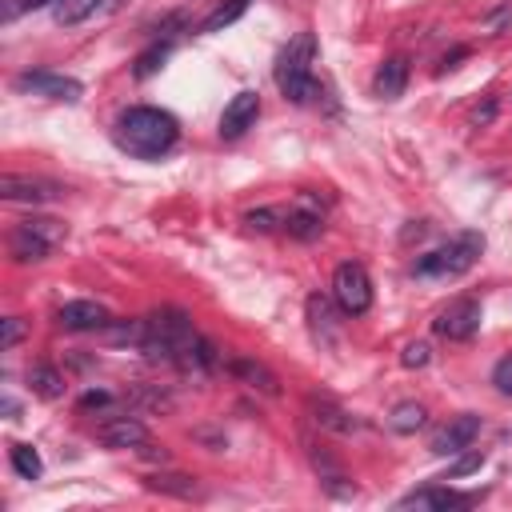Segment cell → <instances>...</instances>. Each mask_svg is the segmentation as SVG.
Wrapping results in <instances>:
<instances>
[{"mask_svg": "<svg viewBox=\"0 0 512 512\" xmlns=\"http://www.w3.org/2000/svg\"><path fill=\"white\" fill-rule=\"evenodd\" d=\"M144 356L152 360H168L184 372H212L216 368V348L192 328V320L180 312V308H156L140 320V344H136Z\"/></svg>", "mask_w": 512, "mask_h": 512, "instance_id": "6da1fadb", "label": "cell"}, {"mask_svg": "<svg viewBox=\"0 0 512 512\" xmlns=\"http://www.w3.org/2000/svg\"><path fill=\"white\" fill-rule=\"evenodd\" d=\"M116 144L128 152V156H140V160H156L164 156L176 140H180V124L172 112L164 108H152V104H136L128 112H120L116 128H112Z\"/></svg>", "mask_w": 512, "mask_h": 512, "instance_id": "7a4b0ae2", "label": "cell"}, {"mask_svg": "<svg viewBox=\"0 0 512 512\" xmlns=\"http://www.w3.org/2000/svg\"><path fill=\"white\" fill-rule=\"evenodd\" d=\"M312 60H316V40H312V32L292 36L288 48L276 56V84H280L284 100H292V104H312L316 96H324L320 80L312 76Z\"/></svg>", "mask_w": 512, "mask_h": 512, "instance_id": "3957f363", "label": "cell"}, {"mask_svg": "<svg viewBox=\"0 0 512 512\" xmlns=\"http://www.w3.org/2000/svg\"><path fill=\"white\" fill-rule=\"evenodd\" d=\"M484 252V236L480 232H460L452 236L448 244H440L436 252L420 256L416 260V276H428V280H448V276H464Z\"/></svg>", "mask_w": 512, "mask_h": 512, "instance_id": "277c9868", "label": "cell"}, {"mask_svg": "<svg viewBox=\"0 0 512 512\" xmlns=\"http://www.w3.org/2000/svg\"><path fill=\"white\" fill-rule=\"evenodd\" d=\"M64 236V228L56 220H44V216H32V220H20L12 232H8V252L12 260L20 264H36L52 252V244Z\"/></svg>", "mask_w": 512, "mask_h": 512, "instance_id": "5b68a950", "label": "cell"}, {"mask_svg": "<svg viewBox=\"0 0 512 512\" xmlns=\"http://www.w3.org/2000/svg\"><path fill=\"white\" fill-rule=\"evenodd\" d=\"M332 300L340 304L344 316H364L372 308V276L364 272V264L344 260L332 272Z\"/></svg>", "mask_w": 512, "mask_h": 512, "instance_id": "8992f818", "label": "cell"}, {"mask_svg": "<svg viewBox=\"0 0 512 512\" xmlns=\"http://www.w3.org/2000/svg\"><path fill=\"white\" fill-rule=\"evenodd\" d=\"M480 320H484L480 300L460 296V300H452L448 308H440V312H436L432 332H436V336H444V340H468V336L480 328Z\"/></svg>", "mask_w": 512, "mask_h": 512, "instance_id": "52a82bcc", "label": "cell"}, {"mask_svg": "<svg viewBox=\"0 0 512 512\" xmlns=\"http://www.w3.org/2000/svg\"><path fill=\"white\" fill-rule=\"evenodd\" d=\"M16 92H32V96H48V100H80L84 84L72 80V76H60V72H48V68H36V72H20L16 76Z\"/></svg>", "mask_w": 512, "mask_h": 512, "instance_id": "ba28073f", "label": "cell"}, {"mask_svg": "<svg viewBox=\"0 0 512 512\" xmlns=\"http://www.w3.org/2000/svg\"><path fill=\"white\" fill-rule=\"evenodd\" d=\"M96 440H100L104 448L124 452V448L148 444V428H144L136 416H104V420L96 424Z\"/></svg>", "mask_w": 512, "mask_h": 512, "instance_id": "9c48e42d", "label": "cell"}, {"mask_svg": "<svg viewBox=\"0 0 512 512\" xmlns=\"http://www.w3.org/2000/svg\"><path fill=\"white\" fill-rule=\"evenodd\" d=\"M476 436H480V416L464 412V416L448 420V424L432 436V452H436V456H460V452H468V448H472V440H476Z\"/></svg>", "mask_w": 512, "mask_h": 512, "instance_id": "30bf717a", "label": "cell"}, {"mask_svg": "<svg viewBox=\"0 0 512 512\" xmlns=\"http://www.w3.org/2000/svg\"><path fill=\"white\" fill-rule=\"evenodd\" d=\"M256 116H260V96H256V92H236V96L224 104V112H220V136H224V140L244 136V132L256 124Z\"/></svg>", "mask_w": 512, "mask_h": 512, "instance_id": "8fae6325", "label": "cell"}, {"mask_svg": "<svg viewBox=\"0 0 512 512\" xmlns=\"http://www.w3.org/2000/svg\"><path fill=\"white\" fill-rule=\"evenodd\" d=\"M280 228L292 232L296 240H312V236H320V228H324V212L316 208L312 196H296L292 208H280Z\"/></svg>", "mask_w": 512, "mask_h": 512, "instance_id": "7c38bea8", "label": "cell"}, {"mask_svg": "<svg viewBox=\"0 0 512 512\" xmlns=\"http://www.w3.org/2000/svg\"><path fill=\"white\" fill-rule=\"evenodd\" d=\"M56 320H60V328H68V332H96V328H108V324H112L108 308L96 304V300H68V304L56 312Z\"/></svg>", "mask_w": 512, "mask_h": 512, "instance_id": "4fadbf2b", "label": "cell"}, {"mask_svg": "<svg viewBox=\"0 0 512 512\" xmlns=\"http://www.w3.org/2000/svg\"><path fill=\"white\" fill-rule=\"evenodd\" d=\"M0 196L12 200V204H44V200L60 196V188H56L52 180H36V176H16V172H8V176L0 180Z\"/></svg>", "mask_w": 512, "mask_h": 512, "instance_id": "5bb4252c", "label": "cell"}, {"mask_svg": "<svg viewBox=\"0 0 512 512\" xmlns=\"http://www.w3.org/2000/svg\"><path fill=\"white\" fill-rule=\"evenodd\" d=\"M472 500H476L472 492H452V488H436V484H428V488H416V492L400 496L396 508H468Z\"/></svg>", "mask_w": 512, "mask_h": 512, "instance_id": "9a60e30c", "label": "cell"}, {"mask_svg": "<svg viewBox=\"0 0 512 512\" xmlns=\"http://www.w3.org/2000/svg\"><path fill=\"white\" fill-rule=\"evenodd\" d=\"M228 372H232L236 380H244L248 388H260L264 396H280V380H276V372H272V368H264L260 360L232 356V360H228Z\"/></svg>", "mask_w": 512, "mask_h": 512, "instance_id": "2e32d148", "label": "cell"}, {"mask_svg": "<svg viewBox=\"0 0 512 512\" xmlns=\"http://www.w3.org/2000/svg\"><path fill=\"white\" fill-rule=\"evenodd\" d=\"M308 456H312V468L320 472V480H324V488L332 492V496H352L356 492V484H340V480H348L344 472H340V464L324 452V448H316V444H308Z\"/></svg>", "mask_w": 512, "mask_h": 512, "instance_id": "e0dca14e", "label": "cell"}, {"mask_svg": "<svg viewBox=\"0 0 512 512\" xmlns=\"http://www.w3.org/2000/svg\"><path fill=\"white\" fill-rule=\"evenodd\" d=\"M404 84H408V64H404L400 56H392V60H384V64L376 68V80H372L376 96H384V100H396V96L404 92Z\"/></svg>", "mask_w": 512, "mask_h": 512, "instance_id": "ac0fdd59", "label": "cell"}, {"mask_svg": "<svg viewBox=\"0 0 512 512\" xmlns=\"http://www.w3.org/2000/svg\"><path fill=\"white\" fill-rule=\"evenodd\" d=\"M308 408H312V420L316 424H324V428H332V432H356L360 428V420L352 416V412H344L340 404H332V400H308Z\"/></svg>", "mask_w": 512, "mask_h": 512, "instance_id": "d6986e66", "label": "cell"}, {"mask_svg": "<svg viewBox=\"0 0 512 512\" xmlns=\"http://www.w3.org/2000/svg\"><path fill=\"white\" fill-rule=\"evenodd\" d=\"M144 484H148L152 492H164V496H180V500H192V496H200V484H196V476H184V472H152Z\"/></svg>", "mask_w": 512, "mask_h": 512, "instance_id": "ffe728a7", "label": "cell"}, {"mask_svg": "<svg viewBox=\"0 0 512 512\" xmlns=\"http://www.w3.org/2000/svg\"><path fill=\"white\" fill-rule=\"evenodd\" d=\"M28 388H32L36 396H44V400H56V396L64 392V376H60L52 364H32V368H28Z\"/></svg>", "mask_w": 512, "mask_h": 512, "instance_id": "44dd1931", "label": "cell"}, {"mask_svg": "<svg viewBox=\"0 0 512 512\" xmlns=\"http://www.w3.org/2000/svg\"><path fill=\"white\" fill-rule=\"evenodd\" d=\"M424 420H428V408H424V404H416V400H404V404H396V408H392V416H388L392 432H400V436H408V432L424 428Z\"/></svg>", "mask_w": 512, "mask_h": 512, "instance_id": "7402d4cb", "label": "cell"}, {"mask_svg": "<svg viewBox=\"0 0 512 512\" xmlns=\"http://www.w3.org/2000/svg\"><path fill=\"white\" fill-rule=\"evenodd\" d=\"M108 0H56V8H52V16H56V24H64V28H72V24H80V20H88L92 12H100Z\"/></svg>", "mask_w": 512, "mask_h": 512, "instance_id": "603a6c76", "label": "cell"}, {"mask_svg": "<svg viewBox=\"0 0 512 512\" xmlns=\"http://www.w3.org/2000/svg\"><path fill=\"white\" fill-rule=\"evenodd\" d=\"M8 460H12L16 476H24V480H40V472H44L40 452L32 444H8Z\"/></svg>", "mask_w": 512, "mask_h": 512, "instance_id": "cb8c5ba5", "label": "cell"}, {"mask_svg": "<svg viewBox=\"0 0 512 512\" xmlns=\"http://www.w3.org/2000/svg\"><path fill=\"white\" fill-rule=\"evenodd\" d=\"M248 4L252 0H224L220 8H212L208 16H204V24H200V32H220V28H228V24H236L244 12H248Z\"/></svg>", "mask_w": 512, "mask_h": 512, "instance_id": "d4e9b609", "label": "cell"}, {"mask_svg": "<svg viewBox=\"0 0 512 512\" xmlns=\"http://www.w3.org/2000/svg\"><path fill=\"white\" fill-rule=\"evenodd\" d=\"M308 320H312L316 340L332 344V332H328V324H332V308H328V300H324V296H308Z\"/></svg>", "mask_w": 512, "mask_h": 512, "instance_id": "484cf974", "label": "cell"}, {"mask_svg": "<svg viewBox=\"0 0 512 512\" xmlns=\"http://www.w3.org/2000/svg\"><path fill=\"white\" fill-rule=\"evenodd\" d=\"M168 48H172V40H164V44L156 40L148 52H140V60H136V76H152V72L160 68V60L168 56Z\"/></svg>", "mask_w": 512, "mask_h": 512, "instance_id": "4316f807", "label": "cell"}, {"mask_svg": "<svg viewBox=\"0 0 512 512\" xmlns=\"http://www.w3.org/2000/svg\"><path fill=\"white\" fill-rule=\"evenodd\" d=\"M428 356H432V348H428L424 340H412V344L400 352V364H404V368H424Z\"/></svg>", "mask_w": 512, "mask_h": 512, "instance_id": "83f0119b", "label": "cell"}, {"mask_svg": "<svg viewBox=\"0 0 512 512\" xmlns=\"http://www.w3.org/2000/svg\"><path fill=\"white\" fill-rule=\"evenodd\" d=\"M0 328H4V332H0V348H4V352H8V348H16V344H20V336H24V324H20L16 316H4V320H0Z\"/></svg>", "mask_w": 512, "mask_h": 512, "instance_id": "f1b7e54d", "label": "cell"}, {"mask_svg": "<svg viewBox=\"0 0 512 512\" xmlns=\"http://www.w3.org/2000/svg\"><path fill=\"white\" fill-rule=\"evenodd\" d=\"M492 384L500 396H512V356H504L496 368H492Z\"/></svg>", "mask_w": 512, "mask_h": 512, "instance_id": "f546056e", "label": "cell"}, {"mask_svg": "<svg viewBox=\"0 0 512 512\" xmlns=\"http://www.w3.org/2000/svg\"><path fill=\"white\" fill-rule=\"evenodd\" d=\"M484 464V452H468V456H460L452 468H448V476L444 480H456V476H468V472H476Z\"/></svg>", "mask_w": 512, "mask_h": 512, "instance_id": "4dcf8cb0", "label": "cell"}, {"mask_svg": "<svg viewBox=\"0 0 512 512\" xmlns=\"http://www.w3.org/2000/svg\"><path fill=\"white\" fill-rule=\"evenodd\" d=\"M112 404V392H104V388H88L84 396H80V412H92V408H108Z\"/></svg>", "mask_w": 512, "mask_h": 512, "instance_id": "1f68e13d", "label": "cell"}, {"mask_svg": "<svg viewBox=\"0 0 512 512\" xmlns=\"http://www.w3.org/2000/svg\"><path fill=\"white\" fill-rule=\"evenodd\" d=\"M40 4H48V0H8V4H4V20L20 16V12H28V8H40Z\"/></svg>", "mask_w": 512, "mask_h": 512, "instance_id": "d6a6232c", "label": "cell"}]
</instances>
